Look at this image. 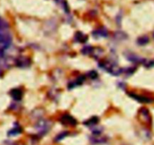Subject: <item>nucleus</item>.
Here are the masks:
<instances>
[{
    "label": "nucleus",
    "instance_id": "1",
    "mask_svg": "<svg viewBox=\"0 0 154 145\" xmlns=\"http://www.w3.org/2000/svg\"><path fill=\"white\" fill-rule=\"evenodd\" d=\"M12 43V37L7 30L0 31V53H4L5 51L11 46Z\"/></svg>",
    "mask_w": 154,
    "mask_h": 145
},
{
    "label": "nucleus",
    "instance_id": "2",
    "mask_svg": "<svg viewBox=\"0 0 154 145\" xmlns=\"http://www.w3.org/2000/svg\"><path fill=\"white\" fill-rule=\"evenodd\" d=\"M101 67L102 69H105L107 72H108L109 73L112 74L114 75H119L123 72L121 69L118 67L117 65H115L114 63H111V62H105V63H102L101 64Z\"/></svg>",
    "mask_w": 154,
    "mask_h": 145
},
{
    "label": "nucleus",
    "instance_id": "3",
    "mask_svg": "<svg viewBox=\"0 0 154 145\" xmlns=\"http://www.w3.org/2000/svg\"><path fill=\"white\" fill-rule=\"evenodd\" d=\"M51 127V123L49 121L45 120H40L35 125V129L41 135H45Z\"/></svg>",
    "mask_w": 154,
    "mask_h": 145
},
{
    "label": "nucleus",
    "instance_id": "4",
    "mask_svg": "<svg viewBox=\"0 0 154 145\" xmlns=\"http://www.w3.org/2000/svg\"><path fill=\"white\" fill-rule=\"evenodd\" d=\"M60 120L63 124L67 125V126H75L77 124V121L75 120V119L69 114H65L64 116L62 117Z\"/></svg>",
    "mask_w": 154,
    "mask_h": 145
},
{
    "label": "nucleus",
    "instance_id": "5",
    "mask_svg": "<svg viewBox=\"0 0 154 145\" xmlns=\"http://www.w3.org/2000/svg\"><path fill=\"white\" fill-rule=\"evenodd\" d=\"M16 65L20 68L28 67L30 65V60L28 57H20L16 60Z\"/></svg>",
    "mask_w": 154,
    "mask_h": 145
},
{
    "label": "nucleus",
    "instance_id": "6",
    "mask_svg": "<svg viewBox=\"0 0 154 145\" xmlns=\"http://www.w3.org/2000/svg\"><path fill=\"white\" fill-rule=\"evenodd\" d=\"M139 116L141 120H142L145 123H150V113H149L148 110L146 109V108H141L139 111Z\"/></svg>",
    "mask_w": 154,
    "mask_h": 145
},
{
    "label": "nucleus",
    "instance_id": "7",
    "mask_svg": "<svg viewBox=\"0 0 154 145\" xmlns=\"http://www.w3.org/2000/svg\"><path fill=\"white\" fill-rule=\"evenodd\" d=\"M10 93L11 97L16 101H20L23 97V92L20 89H13Z\"/></svg>",
    "mask_w": 154,
    "mask_h": 145
},
{
    "label": "nucleus",
    "instance_id": "8",
    "mask_svg": "<svg viewBox=\"0 0 154 145\" xmlns=\"http://www.w3.org/2000/svg\"><path fill=\"white\" fill-rule=\"evenodd\" d=\"M128 60H129V61H132V62H134V63H144V62L145 61V60L143 58H141V57H138V56L137 55H135V54H129V56H128L127 57Z\"/></svg>",
    "mask_w": 154,
    "mask_h": 145
},
{
    "label": "nucleus",
    "instance_id": "9",
    "mask_svg": "<svg viewBox=\"0 0 154 145\" xmlns=\"http://www.w3.org/2000/svg\"><path fill=\"white\" fill-rule=\"evenodd\" d=\"M131 96L133 97L134 99L138 100V102H144V103H150V102H153V100L147 97H144V96H138V95H134V94H131Z\"/></svg>",
    "mask_w": 154,
    "mask_h": 145
},
{
    "label": "nucleus",
    "instance_id": "10",
    "mask_svg": "<svg viewBox=\"0 0 154 145\" xmlns=\"http://www.w3.org/2000/svg\"><path fill=\"white\" fill-rule=\"evenodd\" d=\"M75 38V40H76L77 42H81V43H83V42H86L87 40V36L85 35L84 34H83L82 32H78L76 33Z\"/></svg>",
    "mask_w": 154,
    "mask_h": 145
},
{
    "label": "nucleus",
    "instance_id": "11",
    "mask_svg": "<svg viewBox=\"0 0 154 145\" xmlns=\"http://www.w3.org/2000/svg\"><path fill=\"white\" fill-rule=\"evenodd\" d=\"M93 33L96 35V36H100V37H106L108 34V31L105 29H99L95 31Z\"/></svg>",
    "mask_w": 154,
    "mask_h": 145
},
{
    "label": "nucleus",
    "instance_id": "12",
    "mask_svg": "<svg viewBox=\"0 0 154 145\" xmlns=\"http://www.w3.org/2000/svg\"><path fill=\"white\" fill-rule=\"evenodd\" d=\"M21 132H22V129L19 126H17V127L12 129L11 131H9L8 135H10V136H14V135H19L20 133H21Z\"/></svg>",
    "mask_w": 154,
    "mask_h": 145
},
{
    "label": "nucleus",
    "instance_id": "13",
    "mask_svg": "<svg viewBox=\"0 0 154 145\" xmlns=\"http://www.w3.org/2000/svg\"><path fill=\"white\" fill-rule=\"evenodd\" d=\"M99 123V119L96 117H93V118L90 119L88 121L85 122V124L88 126H96L97 123Z\"/></svg>",
    "mask_w": 154,
    "mask_h": 145
},
{
    "label": "nucleus",
    "instance_id": "14",
    "mask_svg": "<svg viewBox=\"0 0 154 145\" xmlns=\"http://www.w3.org/2000/svg\"><path fill=\"white\" fill-rule=\"evenodd\" d=\"M149 42V38L147 36H141V37L138 38V44L140 45H145Z\"/></svg>",
    "mask_w": 154,
    "mask_h": 145
},
{
    "label": "nucleus",
    "instance_id": "15",
    "mask_svg": "<svg viewBox=\"0 0 154 145\" xmlns=\"http://www.w3.org/2000/svg\"><path fill=\"white\" fill-rule=\"evenodd\" d=\"M8 28V23L0 17V31L7 30Z\"/></svg>",
    "mask_w": 154,
    "mask_h": 145
},
{
    "label": "nucleus",
    "instance_id": "16",
    "mask_svg": "<svg viewBox=\"0 0 154 145\" xmlns=\"http://www.w3.org/2000/svg\"><path fill=\"white\" fill-rule=\"evenodd\" d=\"M68 135H69V132H62V133L59 134V135H57V137H56L55 140H56V141H61L62 139H63V138H66V137Z\"/></svg>",
    "mask_w": 154,
    "mask_h": 145
},
{
    "label": "nucleus",
    "instance_id": "17",
    "mask_svg": "<svg viewBox=\"0 0 154 145\" xmlns=\"http://www.w3.org/2000/svg\"><path fill=\"white\" fill-rule=\"evenodd\" d=\"M81 51H82L83 54H91V53H93V48L90 46H87V47H84Z\"/></svg>",
    "mask_w": 154,
    "mask_h": 145
},
{
    "label": "nucleus",
    "instance_id": "18",
    "mask_svg": "<svg viewBox=\"0 0 154 145\" xmlns=\"http://www.w3.org/2000/svg\"><path fill=\"white\" fill-rule=\"evenodd\" d=\"M92 141L94 143H103L105 141V139L104 138H98V137H95V138H92Z\"/></svg>",
    "mask_w": 154,
    "mask_h": 145
},
{
    "label": "nucleus",
    "instance_id": "19",
    "mask_svg": "<svg viewBox=\"0 0 154 145\" xmlns=\"http://www.w3.org/2000/svg\"><path fill=\"white\" fill-rule=\"evenodd\" d=\"M88 75L90 76V78H92V79H94V78H96V77L98 76V74H97V72H95V71H91V72H89Z\"/></svg>",
    "mask_w": 154,
    "mask_h": 145
},
{
    "label": "nucleus",
    "instance_id": "20",
    "mask_svg": "<svg viewBox=\"0 0 154 145\" xmlns=\"http://www.w3.org/2000/svg\"><path fill=\"white\" fill-rule=\"evenodd\" d=\"M153 38H154V32H153Z\"/></svg>",
    "mask_w": 154,
    "mask_h": 145
}]
</instances>
